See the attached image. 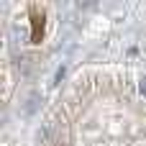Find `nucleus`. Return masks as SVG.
<instances>
[{
    "instance_id": "f257e3e1",
    "label": "nucleus",
    "mask_w": 146,
    "mask_h": 146,
    "mask_svg": "<svg viewBox=\"0 0 146 146\" xmlns=\"http://www.w3.org/2000/svg\"><path fill=\"white\" fill-rule=\"evenodd\" d=\"M139 90H141V95H146V80H141V85H139Z\"/></svg>"
}]
</instances>
